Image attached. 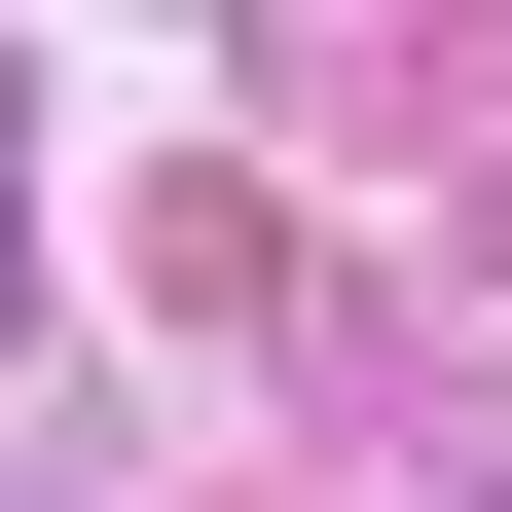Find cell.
I'll return each instance as SVG.
<instances>
[{
    "label": "cell",
    "instance_id": "6da1fadb",
    "mask_svg": "<svg viewBox=\"0 0 512 512\" xmlns=\"http://www.w3.org/2000/svg\"><path fill=\"white\" fill-rule=\"evenodd\" d=\"M0 293H37V220H0Z\"/></svg>",
    "mask_w": 512,
    "mask_h": 512
}]
</instances>
